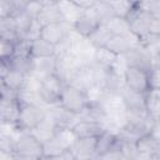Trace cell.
<instances>
[{"mask_svg":"<svg viewBox=\"0 0 160 160\" xmlns=\"http://www.w3.org/2000/svg\"><path fill=\"white\" fill-rule=\"evenodd\" d=\"M90 101V96L85 89L72 84H66L58 105L74 115H80Z\"/></svg>","mask_w":160,"mask_h":160,"instance_id":"obj_1","label":"cell"},{"mask_svg":"<svg viewBox=\"0 0 160 160\" xmlns=\"http://www.w3.org/2000/svg\"><path fill=\"white\" fill-rule=\"evenodd\" d=\"M65 85L66 84L64 82L62 78L58 72L50 74V75L42 78L39 84V89H38L39 98L45 104L56 105L60 101V96H61V92H62Z\"/></svg>","mask_w":160,"mask_h":160,"instance_id":"obj_2","label":"cell"},{"mask_svg":"<svg viewBox=\"0 0 160 160\" xmlns=\"http://www.w3.org/2000/svg\"><path fill=\"white\" fill-rule=\"evenodd\" d=\"M20 112L16 126L21 131H32L46 118L45 111L36 104L20 100Z\"/></svg>","mask_w":160,"mask_h":160,"instance_id":"obj_3","label":"cell"},{"mask_svg":"<svg viewBox=\"0 0 160 160\" xmlns=\"http://www.w3.org/2000/svg\"><path fill=\"white\" fill-rule=\"evenodd\" d=\"M124 82L125 88L132 92L136 94H146L150 90L149 86V71L134 68V66H126L124 70Z\"/></svg>","mask_w":160,"mask_h":160,"instance_id":"obj_4","label":"cell"},{"mask_svg":"<svg viewBox=\"0 0 160 160\" xmlns=\"http://www.w3.org/2000/svg\"><path fill=\"white\" fill-rule=\"evenodd\" d=\"M14 154L28 155V156H42V142L30 131H21L20 136L15 140Z\"/></svg>","mask_w":160,"mask_h":160,"instance_id":"obj_5","label":"cell"},{"mask_svg":"<svg viewBox=\"0 0 160 160\" xmlns=\"http://www.w3.org/2000/svg\"><path fill=\"white\" fill-rule=\"evenodd\" d=\"M101 25L100 19L98 18V15L95 14L94 9L88 10V11H81L76 19L72 22L74 30L80 34L84 38H89L99 26Z\"/></svg>","mask_w":160,"mask_h":160,"instance_id":"obj_6","label":"cell"},{"mask_svg":"<svg viewBox=\"0 0 160 160\" xmlns=\"http://www.w3.org/2000/svg\"><path fill=\"white\" fill-rule=\"evenodd\" d=\"M96 138H75L69 150L76 160H92L95 156Z\"/></svg>","mask_w":160,"mask_h":160,"instance_id":"obj_7","label":"cell"},{"mask_svg":"<svg viewBox=\"0 0 160 160\" xmlns=\"http://www.w3.org/2000/svg\"><path fill=\"white\" fill-rule=\"evenodd\" d=\"M20 99L19 98H0V122L16 125L20 112Z\"/></svg>","mask_w":160,"mask_h":160,"instance_id":"obj_8","label":"cell"},{"mask_svg":"<svg viewBox=\"0 0 160 160\" xmlns=\"http://www.w3.org/2000/svg\"><path fill=\"white\" fill-rule=\"evenodd\" d=\"M66 34L68 31H66L65 21L50 22V24L42 25L39 29V36L54 46H58L60 42H62L64 39L66 38Z\"/></svg>","mask_w":160,"mask_h":160,"instance_id":"obj_9","label":"cell"},{"mask_svg":"<svg viewBox=\"0 0 160 160\" xmlns=\"http://www.w3.org/2000/svg\"><path fill=\"white\" fill-rule=\"evenodd\" d=\"M56 54V46L51 45L40 36L29 40V56L32 60L50 59Z\"/></svg>","mask_w":160,"mask_h":160,"instance_id":"obj_10","label":"cell"},{"mask_svg":"<svg viewBox=\"0 0 160 160\" xmlns=\"http://www.w3.org/2000/svg\"><path fill=\"white\" fill-rule=\"evenodd\" d=\"M56 21H65L62 19L59 2H41V9L35 18V22L39 25V28Z\"/></svg>","mask_w":160,"mask_h":160,"instance_id":"obj_11","label":"cell"},{"mask_svg":"<svg viewBox=\"0 0 160 160\" xmlns=\"http://www.w3.org/2000/svg\"><path fill=\"white\" fill-rule=\"evenodd\" d=\"M69 130L71 131L74 138H96L105 129L102 128V125L100 122L81 119V120H78L76 122H74Z\"/></svg>","mask_w":160,"mask_h":160,"instance_id":"obj_12","label":"cell"},{"mask_svg":"<svg viewBox=\"0 0 160 160\" xmlns=\"http://www.w3.org/2000/svg\"><path fill=\"white\" fill-rule=\"evenodd\" d=\"M130 32H126V34H114L110 40L108 41V44L105 45L104 49H106L108 51H110L111 54L116 55V56H122L125 55L130 49H132L134 45L130 40V36H129Z\"/></svg>","mask_w":160,"mask_h":160,"instance_id":"obj_13","label":"cell"},{"mask_svg":"<svg viewBox=\"0 0 160 160\" xmlns=\"http://www.w3.org/2000/svg\"><path fill=\"white\" fill-rule=\"evenodd\" d=\"M135 146L139 152V156L140 155H158L159 140L155 132L152 131V129L148 134L139 138L135 141Z\"/></svg>","mask_w":160,"mask_h":160,"instance_id":"obj_14","label":"cell"},{"mask_svg":"<svg viewBox=\"0 0 160 160\" xmlns=\"http://www.w3.org/2000/svg\"><path fill=\"white\" fill-rule=\"evenodd\" d=\"M122 101L126 110L130 114H142L145 111V94H136L130 90H125L122 94Z\"/></svg>","mask_w":160,"mask_h":160,"instance_id":"obj_15","label":"cell"},{"mask_svg":"<svg viewBox=\"0 0 160 160\" xmlns=\"http://www.w3.org/2000/svg\"><path fill=\"white\" fill-rule=\"evenodd\" d=\"M120 139L118 135H114L112 132L104 130L98 138H96V149H95V158L119 146Z\"/></svg>","mask_w":160,"mask_h":160,"instance_id":"obj_16","label":"cell"},{"mask_svg":"<svg viewBox=\"0 0 160 160\" xmlns=\"http://www.w3.org/2000/svg\"><path fill=\"white\" fill-rule=\"evenodd\" d=\"M20 39L18 28L11 16L0 19V40L6 42H16Z\"/></svg>","mask_w":160,"mask_h":160,"instance_id":"obj_17","label":"cell"},{"mask_svg":"<svg viewBox=\"0 0 160 160\" xmlns=\"http://www.w3.org/2000/svg\"><path fill=\"white\" fill-rule=\"evenodd\" d=\"M159 108H160L159 90H149L145 94V111L150 120L158 121Z\"/></svg>","mask_w":160,"mask_h":160,"instance_id":"obj_18","label":"cell"},{"mask_svg":"<svg viewBox=\"0 0 160 160\" xmlns=\"http://www.w3.org/2000/svg\"><path fill=\"white\" fill-rule=\"evenodd\" d=\"M114 34L111 32V30L108 28L106 24H101L89 38L88 40L96 48V49H101V48H105V45L108 44V41L110 40V38Z\"/></svg>","mask_w":160,"mask_h":160,"instance_id":"obj_19","label":"cell"},{"mask_svg":"<svg viewBox=\"0 0 160 160\" xmlns=\"http://www.w3.org/2000/svg\"><path fill=\"white\" fill-rule=\"evenodd\" d=\"M105 110L104 108L95 101H90L88 104V106L82 110V112L80 114L81 119L84 120H90V121H95V122H100L105 119Z\"/></svg>","mask_w":160,"mask_h":160,"instance_id":"obj_20","label":"cell"},{"mask_svg":"<svg viewBox=\"0 0 160 160\" xmlns=\"http://www.w3.org/2000/svg\"><path fill=\"white\" fill-rule=\"evenodd\" d=\"M118 58H120V56H116V55L111 54L110 51H108L104 48L96 49V52H95L96 64L100 68H104V69H114V65L118 61Z\"/></svg>","mask_w":160,"mask_h":160,"instance_id":"obj_21","label":"cell"},{"mask_svg":"<svg viewBox=\"0 0 160 160\" xmlns=\"http://www.w3.org/2000/svg\"><path fill=\"white\" fill-rule=\"evenodd\" d=\"M109 4L112 9L114 16L120 18V19H126L128 15L131 12L135 2H131V1H109Z\"/></svg>","mask_w":160,"mask_h":160,"instance_id":"obj_22","label":"cell"},{"mask_svg":"<svg viewBox=\"0 0 160 160\" xmlns=\"http://www.w3.org/2000/svg\"><path fill=\"white\" fill-rule=\"evenodd\" d=\"M95 160H124L122 158V154H121V150H120V144L119 146L99 155L95 158Z\"/></svg>","mask_w":160,"mask_h":160,"instance_id":"obj_23","label":"cell"},{"mask_svg":"<svg viewBox=\"0 0 160 160\" xmlns=\"http://www.w3.org/2000/svg\"><path fill=\"white\" fill-rule=\"evenodd\" d=\"M15 52V42H6L0 40V58L10 59Z\"/></svg>","mask_w":160,"mask_h":160,"instance_id":"obj_24","label":"cell"},{"mask_svg":"<svg viewBox=\"0 0 160 160\" xmlns=\"http://www.w3.org/2000/svg\"><path fill=\"white\" fill-rule=\"evenodd\" d=\"M12 1H0V19L11 16Z\"/></svg>","mask_w":160,"mask_h":160,"instance_id":"obj_25","label":"cell"},{"mask_svg":"<svg viewBox=\"0 0 160 160\" xmlns=\"http://www.w3.org/2000/svg\"><path fill=\"white\" fill-rule=\"evenodd\" d=\"M11 68H10V61L9 59H2L0 58V81H2L8 74L10 72Z\"/></svg>","mask_w":160,"mask_h":160,"instance_id":"obj_26","label":"cell"},{"mask_svg":"<svg viewBox=\"0 0 160 160\" xmlns=\"http://www.w3.org/2000/svg\"><path fill=\"white\" fill-rule=\"evenodd\" d=\"M11 160H44V158H36V156H28V155L14 154V155H11Z\"/></svg>","mask_w":160,"mask_h":160,"instance_id":"obj_27","label":"cell"},{"mask_svg":"<svg viewBox=\"0 0 160 160\" xmlns=\"http://www.w3.org/2000/svg\"><path fill=\"white\" fill-rule=\"evenodd\" d=\"M136 160H158V155H140Z\"/></svg>","mask_w":160,"mask_h":160,"instance_id":"obj_28","label":"cell"}]
</instances>
